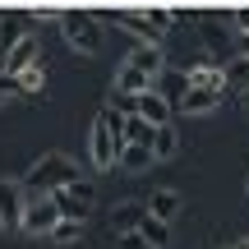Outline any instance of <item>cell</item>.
Returning a JSON list of instances; mask_svg holds the SVG:
<instances>
[{"label": "cell", "instance_id": "obj_7", "mask_svg": "<svg viewBox=\"0 0 249 249\" xmlns=\"http://www.w3.org/2000/svg\"><path fill=\"white\" fill-rule=\"evenodd\" d=\"M23 208H28L23 180L0 176V231H18V226H23Z\"/></svg>", "mask_w": 249, "mask_h": 249}, {"label": "cell", "instance_id": "obj_2", "mask_svg": "<svg viewBox=\"0 0 249 249\" xmlns=\"http://www.w3.org/2000/svg\"><path fill=\"white\" fill-rule=\"evenodd\" d=\"M74 180H83L79 161H74V157H65V152H46V157H37L33 166H28L23 189H28V194H55V189L74 185Z\"/></svg>", "mask_w": 249, "mask_h": 249}, {"label": "cell", "instance_id": "obj_22", "mask_svg": "<svg viewBox=\"0 0 249 249\" xmlns=\"http://www.w3.org/2000/svg\"><path fill=\"white\" fill-rule=\"evenodd\" d=\"M226 92H249V60L245 55H235L226 65Z\"/></svg>", "mask_w": 249, "mask_h": 249}, {"label": "cell", "instance_id": "obj_12", "mask_svg": "<svg viewBox=\"0 0 249 249\" xmlns=\"http://www.w3.org/2000/svg\"><path fill=\"white\" fill-rule=\"evenodd\" d=\"M143 208H148V217H157V222L171 226L180 213H185V194H180V189H152Z\"/></svg>", "mask_w": 249, "mask_h": 249}, {"label": "cell", "instance_id": "obj_11", "mask_svg": "<svg viewBox=\"0 0 249 249\" xmlns=\"http://www.w3.org/2000/svg\"><path fill=\"white\" fill-rule=\"evenodd\" d=\"M134 116H139L148 129H161V124H176V107L166 102V92H143L139 102H134Z\"/></svg>", "mask_w": 249, "mask_h": 249}, {"label": "cell", "instance_id": "obj_9", "mask_svg": "<svg viewBox=\"0 0 249 249\" xmlns=\"http://www.w3.org/2000/svg\"><path fill=\"white\" fill-rule=\"evenodd\" d=\"M55 208H60V217H70V222H88V208H92V185L88 180H74V185L55 189Z\"/></svg>", "mask_w": 249, "mask_h": 249}, {"label": "cell", "instance_id": "obj_8", "mask_svg": "<svg viewBox=\"0 0 249 249\" xmlns=\"http://www.w3.org/2000/svg\"><path fill=\"white\" fill-rule=\"evenodd\" d=\"M185 88L226 97V70H222V65H213V60H203V55H194V60H189V70H185Z\"/></svg>", "mask_w": 249, "mask_h": 249}, {"label": "cell", "instance_id": "obj_24", "mask_svg": "<svg viewBox=\"0 0 249 249\" xmlns=\"http://www.w3.org/2000/svg\"><path fill=\"white\" fill-rule=\"evenodd\" d=\"M226 28H235V37H245V33H249V5L226 9Z\"/></svg>", "mask_w": 249, "mask_h": 249}, {"label": "cell", "instance_id": "obj_20", "mask_svg": "<svg viewBox=\"0 0 249 249\" xmlns=\"http://www.w3.org/2000/svg\"><path fill=\"white\" fill-rule=\"evenodd\" d=\"M14 88L23 92V97H37V92L46 88V65H33V70H23V74L14 79Z\"/></svg>", "mask_w": 249, "mask_h": 249}, {"label": "cell", "instance_id": "obj_29", "mask_svg": "<svg viewBox=\"0 0 249 249\" xmlns=\"http://www.w3.org/2000/svg\"><path fill=\"white\" fill-rule=\"evenodd\" d=\"M231 249H249V235H240V240H235V245H231Z\"/></svg>", "mask_w": 249, "mask_h": 249}, {"label": "cell", "instance_id": "obj_18", "mask_svg": "<svg viewBox=\"0 0 249 249\" xmlns=\"http://www.w3.org/2000/svg\"><path fill=\"white\" fill-rule=\"evenodd\" d=\"M18 37H23V28H18V14H14V9H0V60L14 51Z\"/></svg>", "mask_w": 249, "mask_h": 249}, {"label": "cell", "instance_id": "obj_4", "mask_svg": "<svg viewBox=\"0 0 249 249\" xmlns=\"http://www.w3.org/2000/svg\"><path fill=\"white\" fill-rule=\"evenodd\" d=\"M60 37L70 42V51L79 55H97L102 51V23L97 14H88V9H60Z\"/></svg>", "mask_w": 249, "mask_h": 249}, {"label": "cell", "instance_id": "obj_30", "mask_svg": "<svg viewBox=\"0 0 249 249\" xmlns=\"http://www.w3.org/2000/svg\"><path fill=\"white\" fill-rule=\"evenodd\" d=\"M245 189H249V180H245Z\"/></svg>", "mask_w": 249, "mask_h": 249}, {"label": "cell", "instance_id": "obj_13", "mask_svg": "<svg viewBox=\"0 0 249 249\" xmlns=\"http://www.w3.org/2000/svg\"><path fill=\"white\" fill-rule=\"evenodd\" d=\"M157 88V79H148V74H139V70H129V65H116V83H111V92L116 97H143V92H152Z\"/></svg>", "mask_w": 249, "mask_h": 249}, {"label": "cell", "instance_id": "obj_3", "mask_svg": "<svg viewBox=\"0 0 249 249\" xmlns=\"http://www.w3.org/2000/svg\"><path fill=\"white\" fill-rule=\"evenodd\" d=\"M116 23H124L134 33V46H161L171 33V23H176V14L171 9H157V5H143V9H116Z\"/></svg>", "mask_w": 249, "mask_h": 249}, {"label": "cell", "instance_id": "obj_10", "mask_svg": "<svg viewBox=\"0 0 249 249\" xmlns=\"http://www.w3.org/2000/svg\"><path fill=\"white\" fill-rule=\"evenodd\" d=\"M33 65H42V42H37V33H23L14 42V51L0 60V70L9 74V79H18L23 70H33Z\"/></svg>", "mask_w": 249, "mask_h": 249}, {"label": "cell", "instance_id": "obj_23", "mask_svg": "<svg viewBox=\"0 0 249 249\" xmlns=\"http://www.w3.org/2000/svg\"><path fill=\"white\" fill-rule=\"evenodd\" d=\"M152 161H157V157H152V148H139V143H134V148H120V166L124 171H148Z\"/></svg>", "mask_w": 249, "mask_h": 249}, {"label": "cell", "instance_id": "obj_14", "mask_svg": "<svg viewBox=\"0 0 249 249\" xmlns=\"http://www.w3.org/2000/svg\"><path fill=\"white\" fill-rule=\"evenodd\" d=\"M124 65L139 70V74H148V79H157V74L166 70V51H161V46H129Z\"/></svg>", "mask_w": 249, "mask_h": 249}, {"label": "cell", "instance_id": "obj_17", "mask_svg": "<svg viewBox=\"0 0 249 249\" xmlns=\"http://www.w3.org/2000/svg\"><path fill=\"white\" fill-rule=\"evenodd\" d=\"M148 148H152V157H157V161H171V157L180 152V129H176V124H161V129H152Z\"/></svg>", "mask_w": 249, "mask_h": 249}, {"label": "cell", "instance_id": "obj_26", "mask_svg": "<svg viewBox=\"0 0 249 249\" xmlns=\"http://www.w3.org/2000/svg\"><path fill=\"white\" fill-rule=\"evenodd\" d=\"M14 92H18V88H14V79H9V74H5V70H0V107H5V102H9V97H14Z\"/></svg>", "mask_w": 249, "mask_h": 249}, {"label": "cell", "instance_id": "obj_25", "mask_svg": "<svg viewBox=\"0 0 249 249\" xmlns=\"http://www.w3.org/2000/svg\"><path fill=\"white\" fill-rule=\"evenodd\" d=\"M116 245H120V249H152V245L143 240L139 231H129V235H116Z\"/></svg>", "mask_w": 249, "mask_h": 249}, {"label": "cell", "instance_id": "obj_27", "mask_svg": "<svg viewBox=\"0 0 249 249\" xmlns=\"http://www.w3.org/2000/svg\"><path fill=\"white\" fill-rule=\"evenodd\" d=\"M235 55H245V60H249V33H245V37H235Z\"/></svg>", "mask_w": 249, "mask_h": 249}, {"label": "cell", "instance_id": "obj_19", "mask_svg": "<svg viewBox=\"0 0 249 249\" xmlns=\"http://www.w3.org/2000/svg\"><path fill=\"white\" fill-rule=\"evenodd\" d=\"M83 231H88V222H70V217H60V222H55V231L46 235V240H51V245H79Z\"/></svg>", "mask_w": 249, "mask_h": 249}, {"label": "cell", "instance_id": "obj_1", "mask_svg": "<svg viewBox=\"0 0 249 249\" xmlns=\"http://www.w3.org/2000/svg\"><path fill=\"white\" fill-rule=\"evenodd\" d=\"M120 111L97 107V116L88 124V161L92 171H116L120 166Z\"/></svg>", "mask_w": 249, "mask_h": 249}, {"label": "cell", "instance_id": "obj_6", "mask_svg": "<svg viewBox=\"0 0 249 249\" xmlns=\"http://www.w3.org/2000/svg\"><path fill=\"white\" fill-rule=\"evenodd\" d=\"M203 60H213V65H231L235 60V42H231V33H226V14H217V18H208V28H203Z\"/></svg>", "mask_w": 249, "mask_h": 249}, {"label": "cell", "instance_id": "obj_28", "mask_svg": "<svg viewBox=\"0 0 249 249\" xmlns=\"http://www.w3.org/2000/svg\"><path fill=\"white\" fill-rule=\"evenodd\" d=\"M235 102H240V111H249V92H235Z\"/></svg>", "mask_w": 249, "mask_h": 249}, {"label": "cell", "instance_id": "obj_15", "mask_svg": "<svg viewBox=\"0 0 249 249\" xmlns=\"http://www.w3.org/2000/svg\"><path fill=\"white\" fill-rule=\"evenodd\" d=\"M217 102H222V97H213V92H194V88H185L176 102H171V107H176V116H213Z\"/></svg>", "mask_w": 249, "mask_h": 249}, {"label": "cell", "instance_id": "obj_5", "mask_svg": "<svg viewBox=\"0 0 249 249\" xmlns=\"http://www.w3.org/2000/svg\"><path fill=\"white\" fill-rule=\"evenodd\" d=\"M55 222H60V208H55L51 194H28V208H23V235H51Z\"/></svg>", "mask_w": 249, "mask_h": 249}, {"label": "cell", "instance_id": "obj_21", "mask_svg": "<svg viewBox=\"0 0 249 249\" xmlns=\"http://www.w3.org/2000/svg\"><path fill=\"white\" fill-rule=\"evenodd\" d=\"M139 235H143L152 249H166V245H171V226H166V222H157V217H143Z\"/></svg>", "mask_w": 249, "mask_h": 249}, {"label": "cell", "instance_id": "obj_16", "mask_svg": "<svg viewBox=\"0 0 249 249\" xmlns=\"http://www.w3.org/2000/svg\"><path fill=\"white\" fill-rule=\"evenodd\" d=\"M143 217H148V208H143V203H116V208H111V231H116V235H129V231H139V226H143Z\"/></svg>", "mask_w": 249, "mask_h": 249}]
</instances>
